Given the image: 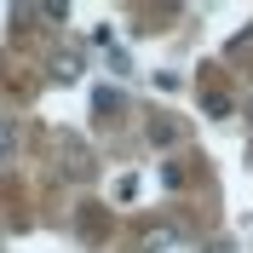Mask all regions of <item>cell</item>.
<instances>
[{"label": "cell", "mask_w": 253, "mask_h": 253, "mask_svg": "<svg viewBox=\"0 0 253 253\" xmlns=\"http://www.w3.org/2000/svg\"><path fill=\"white\" fill-rule=\"evenodd\" d=\"M52 75L58 81H81V52H63V58L52 63Z\"/></svg>", "instance_id": "obj_1"}, {"label": "cell", "mask_w": 253, "mask_h": 253, "mask_svg": "<svg viewBox=\"0 0 253 253\" xmlns=\"http://www.w3.org/2000/svg\"><path fill=\"white\" fill-rule=\"evenodd\" d=\"M115 202H138V173H121V178H115Z\"/></svg>", "instance_id": "obj_2"}, {"label": "cell", "mask_w": 253, "mask_h": 253, "mask_svg": "<svg viewBox=\"0 0 253 253\" xmlns=\"http://www.w3.org/2000/svg\"><path fill=\"white\" fill-rule=\"evenodd\" d=\"M173 230H150V236H144V253H167V248H173Z\"/></svg>", "instance_id": "obj_3"}, {"label": "cell", "mask_w": 253, "mask_h": 253, "mask_svg": "<svg viewBox=\"0 0 253 253\" xmlns=\"http://www.w3.org/2000/svg\"><path fill=\"white\" fill-rule=\"evenodd\" d=\"M202 110L207 115H230V98H224V92H202Z\"/></svg>", "instance_id": "obj_4"}, {"label": "cell", "mask_w": 253, "mask_h": 253, "mask_svg": "<svg viewBox=\"0 0 253 253\" xmlns=\"http://www.w3.org/2000/svg\"><path fill=\"white\" fill-rule=\"evenodd\" d=\"M12 150H17V126L0 121V156H12Z\"/></svg>", "instance_id": "obj_5"}, {"label": "cell", "mask_w": 253, "mask_h": 253, "mask_svg": "<svg viewBox=\"0 0 253 253\" xmlns=\"http://www.w3.org/2000/svg\"><path fill=\"white\" fill-rule=\"evenodd\" d=\"M150 138H156V144H173L178 126H173V121H156V126H150Z\"/></svg>", "instance_id": "obj_6"}]
</instances>
